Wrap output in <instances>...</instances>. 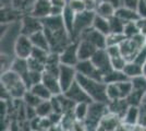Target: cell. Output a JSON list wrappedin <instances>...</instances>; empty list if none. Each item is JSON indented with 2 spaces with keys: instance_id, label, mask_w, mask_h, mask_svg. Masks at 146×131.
Listing matches in <instances>:
<instances>
[{
  "instance_id": "6da1fadb",
  "label": "cell",
  "mask_w": 146,
  "mask_h": 131,
  "mask_svg": "<svg viewBox=\"0 0 146 131\" xmlns=\"http://www.w3.org/2000/svg\"><path fill=\"white\" fill-rule=\"evenodd\" d=\"M76 82L83 87V90L88 95V97L92 100V102L105 103V104L109 103L108 96H107V84L105 82L93 80V79L86 78V76L81 75L79 73H78Z\"/></svg>"
},
{
  "instance_id": "7a4b0ae2",
  "label": "cell",
  "mask_w": 146,
  "mask_h": 131,
  "mask_svg": "<svg viewBox=\"0 0 146 131\" xmlns=\"http://www.w3.org/2000/svg\"><path fill=\"white\" fill-rule=\"evenodd\" d=\"M1 85L6 87L12 100H23L29 91L22 78L12 70L1 73Z\"/></svg>"
},
{
  "instance_id": "3957f363",
  "label": "cell",
  "mask_w": 146,
  "mask_h": 131,
  "mask_svg": "<svg viewBox=\"0 0 146 131\" xmlns=\"http://www.w3.org/2000/svg\"><path fill=\"white\" fill-rule=\"evenodd\" d=\"M109 114L108 104L93 102L88 106V114L86 117L84 125L87 131H96L98 126L100 125L103 118Z\"/></svg>"
},
{
  "instance_id": "277c9868",
  "label": "cell",
  "mask_w": 146,
  "mask_h": 131,
  "mask_svg": "<svg viewBox=\"0 0 146 131\" xmlns=\"http://www.w3.org/2000/svg\"><path fill=\"white\" fill-rule=\"evenodd\" d=\"M95 12L84 11L75 14L74 19V25H73V33H72V41L79 42L81 35L88 29L93 27V22L95 19Z\"/></svg>"
},
{
  "instance_id": "5b68a950",
  "label": "cell",
  "mask_w": 146,
  "mask_h": 131,
  "mask_svg": "<svg viewBox=\"0 0 146 131\" xmlns=\"http://www.w3.org/2000/svg\"><path fill=\"white\" fill-rule=\"evenodd\" d=\"M44 31V25L40 19H37L31 14H25L21 19V34L27 37Z\"/></svg>"
},
{
  "instance_id": "8992f818",
  "label": "cell",
  "mask_w": 146,
  "mask_h": 131,
  "mask_svg": "<svg viewBox=\"0 0 146 131\" xmlns=\"http://www.w3.org/2000/svg\"><path fill=\"white\" fill-rule=\"evenodd\" d=\"M59 82H60V86L62 90V93H64L68 91L71 85L74 82L76 81L78 78V71L75 67H70V66H64V65H60V69H59Z\"/></svg>"
},
{
  "instance_id": "52a82bcc",
  "label": "cell",
  "mask_w": 146,
  "mask_h": 131,
  "mask_svg": "<svg viewBox=\"0 0 146 131\" xmlns=\"http://www.w3.org/2000/svg\"><path fill=\"white\" fill-rule=\"evenodd\" d=\"M91 61L98 69V71L103 74V76L108 74L113 70L111 66V58L109 57L106 49H98L91 59Z\"/></svg>"
},
{
  "instance_id": "ba28073f",
  "label": "cell",
  "mask_w": 146,
  "mask_h": 131,
  "mask_svg": "<svg viewBox=\"0 0 146 131\" xmlns=\"http://www.w3.org/2000/svg\"><path fill=\"white\" fill-rule=\"evenodd\" d=\"M78 45L79 42L72 41L60 54V63L64 66L75 67L79 63V55H78Z\"/></svg>"
},
{
  "instance_id": "9c48e42d",
  "label": "cell",
  "mask_w": 146,
  "mask_h": 131,
  "mask_svg": "<svg viewBox=\"0 0 146 131\" xmlns=\"http://www.w3.org/2000/svg\"><path fill=\"white\" fill-rule=\"evenodd\" d=\"M34 46L31 42V38L25 35H20L14 45V56L21 59H29L32 56Z\"/></svg>"
},
{
  "instance_id": "30bf717a",
  "label": "cell",
  "mask_w": 146,
  "mask_h": 131,
  "mask_svg": "<svg viewBox=\"0 0 146 131\" xmlns=\"http://www.w3.org/2000/svg\"><path fill=\"white\" fill-rule=\"evenodd\" d=\"M81 39H84L90 42L92 45H94L97 49H106L107 48V36L102 34L100 32L96 31L94 27H91L86 30L80 37Z\"/></svg>"
},
{
  "instance_id": "8fae6325",
  "label": "cell",
  "mask_w": 146,
  "mask_h": 131,
  "mask_svg": "<svg viewBox=\"0 0 146 131\" xmlns=\"http://www.w3.org/2000/svg\"><path fill=\"white\" fill-rule=\"evenodd\" d=\"M63 94L67 96L69 100H72L74 104H81V103L91 104V103H93L91 98L88 97V95L86 94V92L83 90V87L81 86L76 81L74 82L71 85V87L68 91H66Z\"/></svg>"
},
{
  "instance_id": "7c38bea8",
  "label": "cell",
  "mask_w": 146,
  "mask_h": 131,
  "mask_svg": "<svg viewBox=\"0 0 146 131\" xmlns=\"http://www.w3.org/2000/svg\"><path fill=\"white\" fill-rule=\"evenodd\" d=\"M75 69L78 73L81 75H84L86 78H90L93 80L97 81H103V74L98 71V69L94 66V63L91 60H85V61H79V63L75 66ZM104 82V81H103Z\"/></svg>"
},
{
  "instance_id": "4fadbf2b",
  "label": "cell",
  "mask_w": 146,
  "mask_h": 131,
  "mask_svg": "<svg viewBox=\"0 0 146 131\" xmlns=\"http://www.w3.org/2000/svg\"><path fill=\"white\" fill-rule=\"evenodd\" d=\"M42 83L48 88L49 92L52 94V96H58L60 94H63L60 86L59 78L57 74H52V73H48L44 71Z\"/></svg>"
},
{
  "instance_id": "5bb4252c",
  "label": "cell",
  "mask_w": 146,
  "mask_h": 131,
  "mask_svg": "<svg viewBox=\"0 0 146 131\" xmlns=\"http://www.w3.org/2000/svg\"><path fill=\"white\" fill-rule=\"evenodd\" d=\"M50 11H51L50 0H36L30 14L37 19L43 20L47 17H50Z\"/></svg>"
},
{
  "instance_id": "9a60e30c",
  "label": "cell",
  "mask_w": 146,
  "mask_h": 131,
  "mask_svg": "<svg viewBox=\"0 0 146 131\" xmlns=\"http://www.w3.org/2000/svg\"><path fill=\"white\" fill-rule=\"evenodd\" d=\"M11 6L1 7V24H11L21 21L24 14Z\"/></svg>"
},
{
  "instance_id": "2e32d148",
  "label": "cell",
  "mask_w": 146,
  "mask_h": 131,
  "mask_svg": "<svg viewBox=\"0 0 146 131\" xmlns=\"http://www.w3.org/2000/svg\"><path fill=\"white\" fill-rule=\"evenodd\" d=\"M97 50H98L97 48L94 45H92L90 42L84 41V39H81V41H79V45H78L79 60L80 61L91 60Z\"/></svg>"
},
{
  "instance_id": "e0dca14e",
  "label": "cell",
  "mask_w": 146,
  "mask_h": 131,
  "mask_svg": "<svg viewBox=\"0 0 146 131\" xmlns=\"http://www.w3.org/2000/svg\"><path fill=\"white\" fill-rule=\"evenodd\" d=\"M116 17H118L120 20H122L124 23H130V22H139L141 20L139 13L136 10L125 8V7H120L116 11Z\"/></svg>"
},
{
  "instance_id": "ac0fdd59",
  "label": "cell",
  "mask_w": 146,
  "mask_h": 131,
  "mask_svg": "<svg viewBox=\"0 0 146 131\" xmlns=\"http://www.w3.org/2000/svg\"><path fill=\"white\" fill-rule=\"evenodd\" d=\"M129 104L127 100H111L108 103V109L109 112L112 115H116L119 118L121 119L124 117L125 112L129 108Z\"/></svg>"
},
{
  "instance_id": "d6986e66",
  "label": "cell",
  "mask_w": 146,
  "mask_h": 131,
  "mask_svg": "<svg viewBox=\"0 0 146 131\" xmlns=\"http://www.w3.org/2000/svg\"><path fill=\"white\" fill-rule=\"evenodd\" d=\"M141 108L137 106H130L125 112L124 117L122 118V124L129 128H134L137 126L139 117H140Z\"/></svg>"
},
{
  "instance_id": "ffe728a7",
  "label": "cell",
  "mask_w": 146,
  "mask_h": 131,
  "mask_svg": "<svg viewBox=\"0 0 146 131\" xmlns=\"http://www.w3.org/2000/svg\"><path fill=\"white\" fill-rule=\"evenodd\" d=\"M11 70L14 71L17 74L20 75L25 83L27 76H29V73H30L27 59H21V58L15 57V59H14V61L12 63V67H11Z\"/></svg>"
},
{
  "instance_id": "44dd1931",
  "label": "cell",
  "mask_w": 146,
  "mask_h": 131,
  "mask_svg": "<svg viewBox=\"0 0 146 131\" xmlns=\"http://www.w3.org/2000/svg\"><path fill=\"white\" fill-rule=\"evenodd\" d=\"M42 22L44 25V30H47V31H59V30L66 29L62 15L61 17H51L50 15V17H47L42 20Z\"/></svg>"
},
{
  "instance_id": "7402d4cb",
  "label": "cell",
  "mask_w": 146,
  "mask_h": 131,
  "mask_svg": "<svg viewBox=\"0 0 146 131\" xmlns=\"http://www.w3.org/2000/svg\"><path fill=\"white\" fill-rule=\"evenodd\" d=\"M30 38L35 48H39V49L46 50V51L50 53V45H49L48 38H47L44 31H40L34 35H32Z\"/></svg>"
},
{
  "instance_id": "603a6c76",
  "label": "cell",
  "mask_w": 146,
  "mask_h": 131,
  "mask_svg": "<svg viewBox=\"0 0 146 131\" xmlns=\"http://www.w3.org/2000/svg\"><path fill=\"white\" fill-rule=\"evenodd\" d=\"M122 125V120L116 115L108 114L103 118L100 126L104 127L107 131H117L119 129V127Z\"/></svg>"
},
{
  "instance_id": "cb8c5ba5",
  "label": "cell",
  "mask_w": 146,
  "mask_h": 131,
  "mask_svg": "<svg viewBox=\"0 0 146 131\" xmlns=\"http://www.w3.org/2000/svg\"><path fill=\"white\" fill-rule=\"evenodd\" d=\"M116 11H117V8L112 6L111 3L99 1V5H98L97 10H96V14L99 15V17H103L105 19L109 20L110 18L115 17Z\"/></svg>"
},
{
  "instance_id": "d4e9b609",
  "label": "cell",
  "mask_w": 146,
  "mask_h": 131,
  "mask_svg": "<svg viewBox=\"0 0 146 131\" xmlns=\"http://www.w3.org/2000/svg\"><path fill=\"white\" fill-rule=\"evenodd\" d=\"M106 84H117V83H121V82L129 81V78L124 74L123 71H117V70H112L108 74L104 76L103 80Z\"/></svg>"
},
{
  "instance_id": "484cf974",
  "label": "cell",
  "mask_w": 146,
  "mask_h": 131,
  "mask_svg": "<svg viewBox=\"0 0 146 131\" xmlns=\"http://www.w3.org/2000/svg\"><path fill=\"white\" fill-rule=\"evenodd\" d=\"M93 27L96 30V31L100 32L104 35H109L110 34V24H109V20L105 19L103 17H99V15H95V19L93 22Z\"/></svg>"
},
{
  "instance_id": "4316f807",
  "label": "cell",
  "mask_w": 146,
  "mask_h": 131,
  "mask_svg": "<svg viewBox=\"0 0 146 131\" xmlns=\"http://www.w3.org/2000/svg\"><path fill=\"white\" fill-rule=\"evenodd\" d=\"M30 91L42 100H50L52 98V94L49 92V90L43 83H37L35 85H33L30 88Z\"/></svg>"
},
{
  "instance_id": "83f0119b",
  "label": "cell",
  "mask_w": 146,
  "mask_h": 131,
  "mask_svg": "<svg viewBox=\"0 0 146 131\" xmlns=\"http://www.w3.org/2000/svg\"><path fill=\"white\" fill-rule=\"evenodd\" d=\"M123 72L129 78V80L134 79L136 76H140V75H143L142 66H140L139 63H134V61H129V63H127L125 67L123 69Z\"/></svg>"
},
{
  "instance_id": "f1b7e54d",
  "label": "cell",
  "mask_w": 146,
  "mask_h": 131,
  "mask_svg": "<svg viewBox=\"0 0 146 131\" xmlns=\"http://www.w3.org/2000/svg\"><path fill=\"white\" fill-rule=\"evenodd\" d=\"M62 18H63V22H64V26L67 29L68 33L70 34V36L72 37V33H73V25H74V19H75V13L73 12L72 10L66 7L63 14H62ZM72 39V38H71Z\"/></svg>"
},
{
  "instance_id": "f546056e",
  "label": "cell",
  "mask_w": 146,
  "mask_h": 131,
  "mask_svg": "<svg viewBox=\"0 0 146 131\" xmlns=\"http://www.w3.org/2000/svg\"><path fill=\"white\" fill-rule=\"evenodd\" d=\"M88 106L90 104L87 103H81V104H76L74 109H73V116L76 121L80 122H84L87 114H88Z\"/></svg>"
},
{
  "instance_id": "4dcf8cb0",
  "label": "cell",
  "mask_w": 146,
  "mask_h": 131,
  "mask_svg": "<svg viewBox=\"0 0 146 131\" xmlns=\"http://www.w3.org/2000/svg\"><path fill=\"white\" fill-rule=\"evenodd\" d=\"M52 112H54V109H52L50 100H43L36 107L37 117H39V118H48Z\"/></svg>"
},
{
  "instance_id": "1f68e13d",
  "label": "cell",
  "mask_w": 146,
  "mask_h": 131,
  "mask_svg": "<svg viewBox=\"0 0 146 131\" xmlns=\"http://www.w3.org/2000/svg\"><path fill=\"white\" fill-rule=\"evenodd\" d=\"M110 24V33H115V34H123L124 31V26L127 23H124L122 20H120L118 17H112L109 19Z\"/></svg>"
},
{
  "instance_id": "d6a6232c",
  "label": "cell",
  "mask_w": 146,
  "mask_h": 131,
  "mask_svg": "<svg viewBox=\"0 0 146 131\" xmlns=\"http://www.w3.org/2000/svg\"><path fill=\"white\" fill-rule=\"evenodd\" d=\"M145 93L140 92V91H132V93L129 95L128 97L125 98L128 102L129 106H137L140 107L143 103V98H144Z\"/></svg>"
},
{
  "instance_id": "836d02e7",
  "label": "cell",
  "mask_w": 146,
  "mask_h": 131,
  "mask_svg": "<svg viewBox=\"0 0 146 131\" xmlns=\"http://www.w3.org/2000/svg\"><path fill=\"white\" fill-rule=\"evenodd\" d=\"M140 33H142V31H141V27L137 22H130V23H127L124 26L123 35L127 38H132Z\"/></svg>"
},
{
  "instance_id": "e575fe53",
  "label": "cell",
  "mask_w": 146,
  "mask_h": 131,
  "mask_svg": "<svg viewBox=\"0 0 146 131\" xmlns=\"http://www.w3.org/2000/svg\"><path fill=\"white\" fill-rule=\"evenodd\" d=\"M23 103L25 104V106H29V107H33V108H36L43 100L40 98H38L35 94H33L31 92L30 90L26 92V94L24 95L23 97Z\"/></svg>"
},
{
  "instance_id": "d590c367",
  "label": "cell",
  "mask_w": 146,
  "mask_h": 131,
  "mask_svg": "<svg viewBox=\"0 0 146 131\" xmlns=\"http://www.w3.org/2000/svg\"><path fill=\"white\" fill-rule=\"evenodd\" d=\"M117 85H118L119 92H120L121 100H125L133 91V86H132V83L130 80L125 82H121V83H117Z\"/></svg>"
},
{
  "instance_id": "8d00e7d4",
  "label": "cell",
  "mask_w": 146,
  "mask_h": 131,
  "mask_svg": "<svg viewBox=\"0 0 146 131\" xmlns=\"http://www.w3.org/2000/svg\"><path fill=\"white\" fill-rule=\"evenodd\" d=\"M130 81L132 83L134 91H140V92L146 93V76L140 75V76H136L134 79H131Z\"/></svg>"
},
{
  "instance_id": "74e56055",
  "label": "cell",
  "mask_w": 146,
  "mask_h": 131,
  "mask_svg": "<svg viewBox=\"0 0 146 131\" xmlns=\"http://www.w3.org/2000/svg\"><path fill=\"white\" fill-rule=\"evenodd\" d=\"M127 37L123 34H115V33H110L109 35H107V47L108 46H120Z\"/></svg>"
},
{
  "instance_id": "f35d334b",
  "label": "cell",
  "mask_w": 146,
  "mask_h": 131,
  "mask_svg": "<svg viewBox=\"0 0 146 131\" xmlns=\"http://www.w3.org/2000/svg\"><path fill=\"white\" fill-rule=\"evenodd\" d=\"M107 96H108L109 102L121 100L120 92H119V88H118L117 84H107Z\"/></svg>"
},
{
  "instance_id": "ab89813d",
  "label": "cell",
  "mask_w": 146,
  "mask_h": 131,
  "mask_svg": "<svg viewBox=\"0 0 146 131\" xmlns=\"http://www.w3.org/2000/svg\"><path fill=\"white\" fill-rule=\"evenodd\" d=\"M27 63H29V69H30V71L42 72V73L45 71V63L38 61V60H36V59L33 58V57H30V58L27 59Z\"/></svg>"
},
{
  "instance_id": "60d3db41",
  "label": "cell",
  "mask_w": 146,
  "mask_h": 131,
  "mask_svg": "<svg viewBox=\"0 0 146 131\" xmlns=\"http://www.w3.org/2000/svg\"><path fill=\"white\" fill-rule=\"evenodd\" d=\"M68 7H69L75 14L86 11L83 0H69V1H68Z\"/></svg>"
},
{
  "instance_id": "b9f144b4",
  "label": "cell",
  "mask_w": 146,
  "mask_h": 131,
  "mask_svg": "<svg viewBox=\"0 0 146 131\" xmlns=\"http://www.w3.org/2000/svg\"><path fill=\"white\" fill-rule=\"evenodd\" d=\"M48 55H49V51H46V50L39 49V48H35V47H34V50H33L32 56L31 57H33V58H35L36 60H38V61H40V63H43L46 65Z\"/></svg>"
},
{
  "instance_id": "7bdbcfd3",
  "label": "cell",
  "mask_w": 146,
  "mask_h": 131,
  "mask_svg": "<svg viewBox=\"0 0 146 131\" xmlns=\"http://www.w3.org/2000/svg\"><path fill=\"white\" fill-rule=\"evenodd\" d=\"M127 63H128V61H127L122 56L116 57V58H111V66H112V69H113V70H117V71H123V69L125 67Z\"/></svg>"
},
{
  "instance_id": "ee69618b",
  "label": "cell",
  "mask_w": 146,
  "mask_h": 131,
  "mask_svg": "<svg viewBox=\"0 0 146 131\" xmlns=\"http://www.w3.org/2000/svg\"><path fill=\"white\" fill-rule=\"evenodd\" d=\"M133 61L136 63H139L140 66H143V65L146 63V45L139 50V53H137V55L135 56Z\"/></svg>"
},
{
  "instance_id": "f6af8a7d",
  "label": "cell",
  "mask_w": 146,
  "mask_h": 131,
  "mask_svg": "<svg viewBox=\"0 0 146 131\" xmlns=\"http://www.w3.org/2000/svg\"><path fill=\"white\" fill-rule=\"evenodd\" d=\"M83 2H84L86 11L96 13L97 7L99 5V0H83Z\"/></svg>"
},
{
  "instance_id": "bcb514c9",
  "label": "cell",
  "mask_w": 146,
  "mask_h": 131,
  "mask_svg": "<svg viewBox=\"0 0 146 131\" xmlns=\"http://www.w3.org/2000/svg\"><path fill=\"white\" fill-rule=\"evenodd\" d=\"M106 51L108 53L110 58H116V57H120L121 55V49L120 46H108L106 48Z\"/></svg>"
},
{
  "instance_id": "7dc6e473",
  "label": "cell",
  "mask_w": 146,
  "mask_h": 131,
  "mask_svg": "<svg viewBox=\"0 0 146 131\" xmlns=\"http://www.w3.org/2000/svg\"><path fill=\"white\" fill-rule=\"evenodd\" d=\"M50 103H51V106H52L54 112H57V114H62V115H63L60 100H59V97H58V96H52V98L50 100Z\"/></svg>"
},
{
  "instance_id": "c3c4849f",
  "label": "cell",
  "mask_w": 146,
  "mask_h": 131,
  "mask_svg": "<svg viewBox=\"0 0 146 131\" xmlns=\"http://www.w3.org/2000/svg\"><path fill=\"white\" fill-rule=\"evenodd\" d=\"M136 12L139 13L141 20H146V2L144 0H141L139 6L136 8Z\"/></svg>"
},
{
  "instance_id": "681fc988",
  "label": "cell",
  "mask_w": 146,
  "mask_h": 131,
  "mask_svg": "<svg viewBox=\"0 0 146 131\" xmlns=\"http://www.w3.org/2000/svg\"><path fill=\"white\" fill-rule=\"evenodd\" d=\"M140 1L141 0H121V7H125V8H130V9L136 10Z\"/></svg>"
},
{
  "instance_id": "f907efd6",
  "label": "cell",
  "mask_w": 146,
  "mask_h": 131,
  "mask_svg": "<svg viewBox=\"0 0 146 131\" xmlns=\"http://www.w3.org/2000/svg\"><path fill=\"white\" fill-rule=\"evenodd\" d=\"M137 126H140L142 128L146 129V112L144 109H142V108H141V112H140V117H139Z\"/></svg>"
},
{
  "instance_id": "816d5d0a",
  "label": "cell",
  "mask_w": 146,
  "mask_h": 131,
  "mask_svg": "<svg viewBox=\"0 0 146 131\" xmlns=\"http://www.w3.org/2000/svg\"><path fill=\"white\" fill-rule=\"evenodd\" d=\"M51 6L58 7L61 9H66V7L68 6V0H50Z\"/></svg>"
},
{
  "instance_id": "f5cc1de1",
  "label": "cell",
  "mask_w": 146,
  "mask_h": 131,
  "mask_svg": "<svg viewBox=\"0 0 146 131\" xmlns=\"http://www.w3.org/2000/svg\"><path fill=\"white\" fill-rule=\"evenodd\" d=\"M72 131H87L84 122H80V121H75L74 127H73Z\"/></svg>"
},
{
  "instance_id": "db71d44e",
  "label": "cell",
  "mask_w": 146,
  "mask_h": 131,
  "mask_svg": "<svg viewBox=\"0 0 146 131\" xmlns=\"http://www.w3.org/2000/svg\"><path fill=\"white\" fill-rule=\"evenodd\" d=\"M99 1H104V2H108V3H111L113 7H116L117 9L120 8L122 6L121 5V0H99Z\"/></svg>"
},
{
  "instance_id": "11a10c76",
  "label": "cell",
  "mask_w": 146,
  "mask_h": 131,
  "mask_svg": "<svg viewBox=\"0 0 146 131\" xmlns=\"http://www.w3.org/2000/svg\"><path fill=\"white\" fill-rule=\"evenodd\" d=\"M142 71H143V75L146 76V63L142 66Z\"/></svg>"
},
{
  "instance_id": "9f6ffc18",
  "label": "cell",
  "mask_w": 146,
  "mask_h": 131,
  "mask_svg": "<svg viewBox=\"0 0 146 131\" xmlns=\"http://www.w3.org/2000/svg\"><path fill=\"white\" fill-rule=\"evenodd\" d=\"M96 131H107V130H106L104 127H102V126L99 125V126H98V128L96 129Z\"/></svg>"
},
{
  "instance_id": "6f0895ef",
  "label": "cell",
  "mask_w": 146,
  "mask_h": 131,
  "mask_svg": "<svg viewBox=\"0 0 146 131\" xmlns=\"http://www.w3.org/2000/svg\"><path fill=\"white\" fill-rule=\"evenodd\" d=\"M140 107L142 108V109H144V110L146 112V104H142V105H141Z\"/></svg>"
},
{
  "instance_id": "680465c9",
  "label": "cell",
  "mask_w": 146,
  "mask_h": 131,
  "mask_svg": "<svg viewBox=\"0 0 146 131\" xmlns=\"http://www.w3.org/2000/svg\"><path fill=\"white\" fill-rule=\"evenodd\" d=\"M142 104H146V93L145 95H144V98H143V103Z\"/></svg>"
},
{
  "instance_id": "91938a15",
  "label": "cell",
  "mask_w": 146,
  "mask_h": 131,
  "mask_svg": "<svg viewBox=\"0 0 146 131\" xmlns=\"http://www.w3.org/2000/svg\"><path fill=\"white\" fill-rule=\"evenodd\" d=\"M40 131H50V130H40Z\"/></svg>"
},
{
  "instance_id": "94428289",
  "label": "cell",
  "mask_w": 146,
  "mask_h": 131,
  "mask_svg": "<svg viewBox=\"0 0 146 131\" xmlns=\"http://www.w3.org/2000/svg\"><path fill=\"white\" fill-rule=\"evenodd\" d=\"M3 131H9V130H3Z\"/></svg>"
},
{
  "instance_id": "6125c7cd",
  "label": "cell",
  "mask_w": 146,
  "mask_h": 131,
  "mask_svg": "<svg viewBox=\"0 0 146 131\" xmlns=\"http://www.w3.org/2000/svg\"><path fill=\"white\" fill-rule=\"evenodd\" d=\"M30 131H33V130H30Z\"/></svg>"
},
{
  "instance_id": "be15d7a7",
  "label": "cell",
  "mask_w": 146,
  "mask_h": 131,
  "mask_svg": "<svg viewBox=\"0 0 146 131\" xmlns=\"http://www.w3.org/2000/svg\"><path fill=\"white\" fill-rule=\"evenodd\" d=\"M145 131H146V129H145Z\"/></svg>"
}]
</instances>
